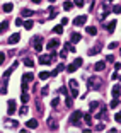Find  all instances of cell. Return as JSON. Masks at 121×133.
Returning a JSON list of instances; mask_svg holds the SVG:
<instances>
[{
  "label": "cell",
  "mask_w": 121,
  "mask_h": 133,
  "mask_svg": "<svg viewBox=\"0 0 121 133\" xmlns=\"http://www.w3.org/2000/svg\"><path fill=\"white\" fill-rule=\"evenodd\" d=\"M101 84H102V80H101L99 77H90V79H89V82H87V85L90 87V89H94V91H96V89H99V87H101Z\"/></svg>",
  "instance_id": "1"
},
{
  "label": "cell",
  "mask_w": 121,
  "mask_h": 133,
  "mask_svg": "<svg viewBox=\"0 0 121 133\" xmlns=\"http://www.w3.org/2000/svg\"><path fill=\"white\" fill-rule=\"evenodd\" d=\"M82 116H84V113H82V111H73V113H72V116H70V123H77Z\"/></svg>",
  "instance_id": "2"
},
{
  "label": "cell",
  "mask_w": 121,
  "mask_h": 133,
  "mask_svg": "<svg viewBox=\"0 0 121 133\" xmlns=\"http://www.w3.org/2000/svg\"><path fill=\"white\" fill-rule=\"evenodd\" d=\"M87 22V16H79L73 19V26H84Z\"/></svg>",
  "instance_id": "3"
},
{
  "label": "cell",
  "mask_w": 121,
  "mask_h": 133,
  "mask_svg": "<svg viewBox=\"0 0 121 133\" xmlns=\"http://www.w3.org/2000/svg\"><path fill=\"white\" fill-rule=\"evenodd\" d=\"M21 41V33H14V34L9 38V45H17Z\"/></svg>",
  "instance_id": "4"
},
{
  "label": "cell",
  "mask_w": 121,
  "mask_h": 133,
  "mask_svg": "<svg viewBox=\"0 0 121 133\" xmlns=\"http://www.w3.org/2000/svg\"><path fill=\"white\" fill-rule=\"evenodd\" d=\"M14 113H16V101H14V99H9V109H7V114L12 116Z\"/></svg>",
  "instance_id": "5"
},
{
  "label": "cell",
  "mask_w": 121,
  "mask_h": 133,
  "mask_svg": "<svg viewBox=\"0 0 121 133\" xmlns=\"http://www.w3.org/2000/svg\"><path fill=\"white\" fill-rule=\"evenodd\" d=\"M58 46H60V41H58V39H51V41H48V50H56Z\"/></svg>",
  "instance_id": "6"
},
{
  "label": "cell",
  "mask_w": 121,
  "mask_h": 133,
  "mask_svg": "<svg viewBox=\"0 0 121 133\" xmlns=\"http://www.w3.org/2000/svg\"><path fill=\"white\" fill-rule=\"evenodd\" d=\"M7 29H9V21H2L0 22V34H4Z\"/></svg>",
  "instance_id": "7"
},
{
  "label": "cell",
  "mask_w": 121,
  "mask_h": 133,
  "mask_svg": "<svg viewBox=\"0 0 121 133\" xmlns=\"http://www.w3.org/2000/svg\"><path fill=\"white\" fill-rule=\"evenodd\" d=\"M26 126H27L29 130H34V128H38V121H36V120H29V121L26 123Z\"/></svg>",
  "instance_id": "8"
},
{
  "label": "cell",
  "mask_w": 121,
  "mask_h": 133,
  "mask_svg": "<svg viewBox=\"0 0 121 133\" xmlns=\"http://www.w3.org/2000/svg\"><path fill=\"white\" fill-rule=\"evenodd\" d=\"M94 68H96V72H101V70L106 68V62H97V63L94 65Z\"/></svg>",
  "instance_id": "9"
},
{
  "label": "cell",
  "mask_w": 121,
  "mask_h": 133,
  "mask_svg": "<svg viewBox=\"0 0 121 133\" xmlns=\"http://www.w3.org/2000/svg\"><path fill=\"white\" fill-rule=\"evenodd\" d=\"M119 94H121V85H119V84H116V85L113 87V96H114V97H118Z\"/></svg>",
  "instance_id": "10"
},
{
  "label": "cell",
  "mask_w": 121,
  "mask_h": 133,
  "mask_svg": "<svg viewBox=\"0 0 121 133\" xmlns=\"http://www.w3.org/2000/svg\"><path fill=\"white\" fill-rule=\"evenodd\" d=\"M17 62H14V65H12V67H10V68H9V70H7V72H5V73H4V77H5V80H7V79H9V75H10V73H12V70H14V68H16V67H17Z\"/></svg>",
  "instance_id": "11"
},
{
  "label": "cell",
  "mask_w": 121,
  "mask_h": 133,
  "mask_svg": "<svg viewBox=\"0 0 121 133\" xmlns=\"http://www.w3.org/2000/svg\"><path fill=\"white\" fill-rule=\"evenodd\" d=\"M33 79H34V73H31V72L22 75V82H29V80H33Z\"/></svg>",
  "instance_id": "12"
},
{
  "label": "cell",
  "mask_w": 121,
  "mask_h": 133,
  "mask_svg": "<svg viewBox=\"0 0 121 133\" xmlns=\"http://www.w3.org/2000/svg\"><path fill=\"white\" fill-rule=\"evenodd\" d=\"M114 27H116V21H111L108 26H106V29H108V33H113L114 31Z\"/></svg>",
  "instance_id": "13"
},
{
  "label": "cell",
  "mask_w": 121,
  "mask_h": 133,
  "mask_svg": "<svg viewBox=\"0 0 121 133\" xmlns=\"http://www.w3.org/2000/svg\"><path fill=\"white\" fill-rule=\"evenodd\" d=\"M39 63L41 65H50L51 63V60H50L48 56H39Z\"/></svg>",
  "instance_id": "14"
},
{
  "label": "cell",
  "mask_w": 121,
  "mask_h": 133,
  "mask_svg": "<svg viewBox=\"0 0 121 133\" xmlns=\"http://www.w3.org/2000/svg\"><path fill=\"white\" fill-rule=\"evenodd\" d=\"M50 77H51V72H41V73H39L41 80H46V79H50Z\"/></svg>",
  "instance_id": "15"
},
{
  "label": "cell",
  "mask_w": 121,
  "mask_h": 133,
  "mask_svg": "<svg viewBox=\"0 0 121 133\" xmlns=\"http://www.w3.org/2000/svg\"><path fill=\"white\" fill-rule=\"evenodd\" d=\"M21 16H24V17H31V16H33V10H29V9H22V10H21Z\"/></svg>",
  "instance_id": "16"
},
{
  "label": "cell",
  "mask_w": 121,
  "mask_h": 133,
  "mask_svg": "<svg viewBox=\"0 0 121 133\" xmlns=\"http://www.w3.org/2000/svg\"><path fill=\"white\" fill-rule=\"evenodd\" d=\"M85 31H87V33H89L90 36H96V34H97V27H94V26H90V27H87Z\"/></svg>",
  "instance_id": "17"
},
{
  "label": "cell",
  "mask_w": 121,
  "mask_h": 133,
  "mask_svg": "<svg viewBox=\"0 0 121 133\" xmlns=\"http://www.w3.org/2000/svg\"><path fill=\"white\" fill-rule=\"evenodd\" d=\"M70 39H72V41L75 43V41H80V39H82V36L79 34V33H72V36H70Z\"/></svg>",
  "instance_id": "18"
},
{
  "label": "cell",
  "mask_w": 121,
  "mask_h": 133,
  "mask_svg": "<svg viewBox=\"0 0 121 133\" xmlns=\"http://www.w3.org/2000/svg\"><path fill=\"white\" fill-rule=\"evenodd\" d=\"M72 7H73V2H70V0H67L63 4V9L65 10H72Z\"/></svg>",
  "instance_id": "19"
},
{
  "label": "cell",
  "mask_w": 121,
  "mask_h": 133,
  "mask_svg": "<svg viewBox=\"0 0 121 133\" xmlns=\"http://www.w3.org/2000/svg\"><path fill=\"white\" fill-rule=\"evenodd\" d=\"M22 26H24L26 29H33V26H34V22H33V21L29 19V21H24V24H22Z\"/></svg>",
  "instance_id": "20"
},
{
  "label": "cell",
  "mask_w": 121,
  "mask_h": 133,
  "mask_svg": "<svg viewBox=\"0 0 121 133\" xmlns=\"http://www.w3.org/2000/svg\"><path fill=\"white\" fill-rule=\"evenodd\" d=\"M77 68H79V67H77V65H75V63H70V65H68V67H67V68H65V70H67V72H70V73H72V72H75V70H77Z\"/></svg>",
  "instance_id": "21"
},
{
  "label": "cell",
  "mask_w": 121,
  "mask_h": 133,
  "mask_svg": "<svg viewBox=\"0 0 121 133\" xmlns=\"http://www.w3.org/2000/svg\"><path fill=\"white\" fill-rule=\"evenodd\" d=\"M53 31H55L56 34H62V33H63V26H62V24H58V26H55V29H53Z\"/></svg>",
  "instance_id": "22"
},
{
  "label": "cell",
  "mask_w": 121,
  "mask_h": 133,
  "mask_svg": "<svg viewBox=\"0 0 121 133\" xmlns=\"http://www.w3.org/2000/svg\"><path fill=\"white\" fill-rule=\"evenodd\" d=\"M24 65H26V67H34V62H33L31 58H26V60H24Z\"/></svg>",
  "instance_id": "23"
},
{
  "label": "cell",
  "mask_w": 121,
  "mask_h": 133,
  "mask_svg": "<svg viewBox=\"0 0 121 133\" xmlns=\"http://www.w3.org/2000/svg\"><path fill=\"white\" fill-rule=\"evenodd\" d=\"M21 101H22L24 104H26V102L29 101V96H27V92H22V96H21Z\"/></svg>",
  "instance_id": "24"
},
{
  "label": "cell",
  "mask_w": 121,
  "mask_h": 133,
  "mask_svg": "<svg viewBox=\"0 0 121 133\" xmlns=\"http://www.w3.org/2000/svg\"><path fill=\"white\" fill-rule=\"evenodd\" d=\"M109 106H111V108H118V106H119V99H113Z\"/></svg>",
  "instance_id": "25"
},
{
  "label": "cell",
  "mask_w": 121,
  "mask_h": 133,
  "mask_svg": "<svg viewBox=\"0 0 121 133\" xmlns=\"http://www.w3.org/2000/svg\"><path fill=\"white\" fill-rule=\"evenodd\" d=\"M68 84H70V87H72V89H77V85H79V82L75 80V79H72V80H70Z\"/></svg>",
  "instance_id": "26"
},
{
  "label": "cell",
  "mask_w": 121,
  "mask_h": 133,
  "mask_svg": "<svg viewBox=\"0 0 121 133\" xmlns=\"http://www.w3.org/2000/svg\"><path fill=\"white\" fill-rule=\"evenodd\" d=\"M12 9H14V5H12V4H5V5H4V10H5V12H10Z\"/></svg>",
  "instance_id": "27"
},
{
  "label": "cell",
  "mask_w": 121,
  "mask_h": 133,
  "mask_svg": "<svg viewBox=\"0 0 121 133\" xmlns=\"http://www.w3.org/2000/svg\"><path fill=\"white\" fill-rule=\"evenodd\" d=\"M84 120H85L87 125H90V123H92V118H90V114H84Z\"/></svg>",
  "instance_id": "28"
},
{
  "label": "cell",
  "mask_w": 121,
  "mask_h": 133,
  "mask_svg": "<svg viewBox=\"0 0 121 133\" xmlns=\"http://www.w3.org/2000/svg\"><path fill=\"white\" fill-rule=\"evenodd\" d=\"M113 12L114 14H121V5H114L113 7Z\"/></svg>",
  "instance_id": "29"
},
{
  "label": "cell",
  "mask_w": 121,
  "mask_h": 133,
  "mask_svg": "<svg viewBox=\"0 0 121 133\" xmlns=\"http://www.w3.org/2000/svg\"><path fill=\"white\" fill-rule=\"evenodd\" d=\"M19 113H21V114H27V113H29L27 106H22V108H21V111H19Z\"/></svg>",
  "instance_id": "30"
},
{
  "label": "cell",
  "mask_w": 121,
  "mask_h": 133,
  "mask_svg": "<svg viewBox=\"0 0 121 133\" xmlns=\"http://www.w3.org/2000/svg\"><path fill=\"white\" fill-rule=\"evenodd\" d=\"M39 41H41V36H34V38L31 39V43H33V45H36V43H39Z\"/></svg>",
  "instance_id": "31"
},
{
  "label": "cell",
  "mask_w": 121,
  "mask_h": 133,
  "mask_svg": "<svg viewBox=\"0 0 121 133\" xmlns=\"http://www.w3.org/2000/svg\"><path fill=\"white\" fill-rule=\"evenodd\" d=\"M34 50H36V51H41V50H43V45H41V43H36V45H34Z\"/></svg>",
  "instance_id": "32"
},
{
  "label": "cell",
  "mask_w": 121,
  "mask_h": 133,
  "mask_svg": "<svg viewBox=\"0 0 121 133\" xmlns=\"http://www.w3.org/2000/svg\"><path fill=\"white\" fill-rule=\"evenodd\" d=\"M4 62H5V53H4V51H0V65L4 63Z\"/></svg>",
  "instance_id": "33"
},
{
  "label": "cell",
  "mask_w": 121,
  "mask_h": 133,
  "mask_svg": "<svg viewBox=\"0 0 121 133\" xmlns=\"http://www.w3.org/2000/svg\"><path fill=\"white\" fill-rule=\"evenodd\" d=\"M58 104H60V99H58V97H55V99L51 101V106L55 108V106H58Z\"/></svg>",
  "instance_id": "34"
},
{
  "label": "cell",
  "mask_w": 121,
  "mask_h": 133,
  "mask_svg": "<svg viewBox=\"0 0 121 133\" xmlns=\"http://www.w3.org/2000/svg\"><path fill=\"white\" fill-rule=\"evenodd\" d=\"M77 7H84V0H73Z\"/></svg>",
  "instance_id": "35"
},
{
  "label": "cell",
  "mask_w": 121,
  "mask_h": 133,
  "mask_svg": "<svg viewBox=\"0 0 121 133\" xmlns=\"http://www.w3.org/2000/svg\"><path fill=\"white\" fill-rule=\"evenodd\" d=\"M99 50H101V48H94V50H90V51H89V55H96V53H99Z\"/></svg>",
  "instance_id": "36"
},
{
  "label": "cell",
  "mask_w": 121,
  "mask_h": 133,
  "mask_svg": "<svg viewBox=\"0 0 121 133\" xmlns=\"http://www.w3.org/2000/svg\"><path fill=\"white\" fill-rule=\"evenodd\" d=\"M16 24H17V26H22V24H24L22 17H17V19H16Z\"/></svg>",
  "instance_id": "37"
},
{
  "label": "cell",
  "mask_w": 121,
  "mask_h": 133,
  "mask_svg": "<svg viewBox=\"0 0 121 133\" xmlns=\"http://www.w3.org/2000/svg\"><path fill=\"white\" fill-rule=\"evenodd\" d=\"M56 58H58V55H56V53H51V55H50V60H51V62H55Z\"/></svg>",
  "instance_id": "38"
},
{
  "label": "cell",
  "mask_w": 121,
  "mask_h": 133,
  "mask_svg": "<svg viewBox=\"0 0 121 133\" xmlns=\"http://www.w3.org/2000/svg\"><path fill=\"white\" fill-rule=\"evenodd\" d=\"M109 50H114V48H118V43H109Z\"/></svg>",
  "instance_id": "39"
},
{
  "label": "cell",
  "mask_w": 121,
  "mask_h": 133,
  "mask_svg": "<svg viewBox=\"0 0 121 133\" xmlns=\"http://www.w3.org/2000/svg\"><path fill=\"white\" fill-rule=\"evenodd\" d=\"M114 120H116V121H118V123H121V113H116Z\"/></svg>",
  "instance_id": "40"
},
{
  "label": "cell",
  "mask_w": 121,
  "mask_h": 133,
  "mask_svg": "<svg viewBox=\"0 0 121 133\" xmlns=\"http://www.w3.org/2000/svg\"><path fill=\"white\" fill-rule=\"evenodd\" d=\"M79 96V91L77 89H72V97H77Z\"/></svg>",
  "instance_id": "41"
},
{
  "label": "cell",
  "mask_w": 121,
  "mask_h": 133,
  "mask_svg": "<svg viewBox=\"0 0 121 133\" xmlns=\"http://www.w3.org/2000/svg\"><path fill=\"white\" fill-rule=\"evenodd\" d=\"M0 92H2V94H7V84L2 87V89H0Z\"/></svg>",
  "instance_id": "42"
},
{
  "label": "cell",
  "mask_w": 121,
  "mask_h": 133,
  "mask_svg": "<svg viewBox=\"0 0 121 133\" xmlns=\"http://www.w3.org/2000/svg\"><path fill=\"white\" fill-rule=\"evenodd\" d=\"M60 92H62V94H65V96H67V87H62V89H60Z\"/></svg>",
  "instance_id": "43"
},
{
  "label": "cell",
  "mask_w": 121,
  "mask_h": 133,
  "mask_svg": "<svg viewBox=\"0 0 121 133\" xmlns=\"http://www.w3.org/2000/svg\"><path fill=\"white\" fill-rule=\"evenodd\" d=\"M106 60H108V62H113V60H114V56H113V55H108V56H106Z\"/></svg>",
  "instance_id": "44"
},
{
  "label": "cell",
  "mask_w": 121,
  "mask_h": 133,
  "mask_svg": "<svg viewBox=\"0 0 121 133\" xmlns=\"http://www.w3.org/2000/svg\"><path fill=\"white\" fill-rule=\"evenodd\" d=\"M56 70H58V72H62V70H65V65H63V63H62V65H58V68H56Z\"/></svg>",
  "instance_id": "45"
},
{
  "label": "cell",
  "mask_w": 121,
  "mask_h": 133,
  "mask_svg": "<svg viewBox=\"0 0 121 133\" xmlns=\"http://www.w3.org/2000/svg\"><path fill=\"white\" fill-rule=\"evenodd\" d=\"M97 106H99L97 102H90V109H96V108H97Z\"/></svg>",
  "instance_id": "46"
},
{
  "label": "cell",
  "mask_w": 121,
  "mask_h": 133,
  "mask_svg": "<svg viewBox=\"0 0 121 133\" xmlns=\"http://www.w3.org/2000/svg\"><path fill=\"white\" fill-rule=\"evenodd\" d=\"M41 94H43V96H46V94H48V87H44V89L41 91Z\"/></svg>",
  "instance_id": "47"
},
{
  "label": "cell",
  "mask_w": 121,
  "mask_h": 133,
  "mask_svg": "<svg viewBox=\"0 0 121 133\" xmlns=\"http://www.w3.org/2000/svg\"><path fill=\"white\" fill-rule=\"evenodd\" d=\"M67 22H68V19H67V17H63V19H62V26H65Z\"/></svg>",
  "instance_id": "48"
},
{
  "label": "cell",
  "mask_w": 121,
  "mask_h": 133,
  "mask_svg": "<svg viewBox=\"0 0 121 133\" xmlns=\"http://www.w3.org/2000/svg\"><path fill=\"white\" fill-rule=\"evenodd\" d=\"M60 56H62V60H63V58H65V56H67V51H65V50H63V51L60 53Z\"/></svg>",
  "instance_id": "49"
},
{
  "label": "cell",
  "mask_w": 121,
  "mask_h": 133,
  "mask_svg": "<svg viewBox=\"0 0 121 133\" xmlns=\"http://www.w3.org/2000/svg\"><path fill=\"white\" fill-rule=\"evenodd\" d=\"M67 106H68V108L72 106V97H68V99H67Z\"/></svg>",
  "instance_id": "50"
},
{
  "label": "cell",
  "mask_w": 121,
  "mask_h": 133,
  "mask_svg": "<svg viewBox=\"0 0 121 133\" xmlns=\"http://www.w3.org/2000/svg\"><path fill=\"white\" fill-rule=\"evenodd\" d=\"M97 131H101V130H104V125H97V128H96Z\"/></svg>",
  "instance_id": "51"
},
{
  "label": "cell",
  "mask_w": 121,
  "mask_h": 133,
  "mask_svg": "<svg viewBox=\"0 0 121 133\" xmlns=\"http://www.w3.org/2000/svg\"><path fill=\"white\" fill-rule=\"evenodd\" d=\"M121 68V63H114V70H119Z\"/></svg>",
  "instance_id": "52"
},
{
  "label": "cell",
  "mask_w": 121,
  "mask_h": 133,
  "mask_svg": "<svg viewBox=\"0 0 121 133\" xmlns=\"http://www.w3.org/2000/svg\"><path fill=\"white\" fill-rule=\"evenodd\" d=\"M33 2H34V4H39V2H43V0H33Z\"/></svg>",
  "instance_id": "53"
},
{
  "label": "cell",
  "mask_w": 121,
  "mask_h": 133,
  "mask_svg": "<svg viewBox=\"0 0 121 133\" xmlns=\"http://www.w3.org/2000/svg\"><path fill=\"white\" fill-rule=\"evenodd\" d=\"M119 53H121V51H119Z\"/></svg>",
  "instance_id": "54"
}]
</instances>
